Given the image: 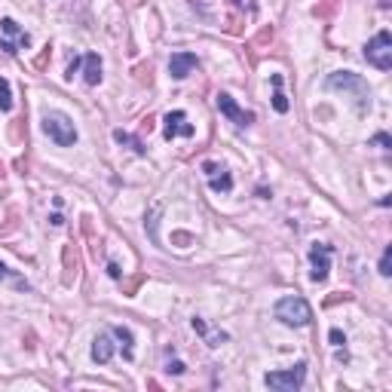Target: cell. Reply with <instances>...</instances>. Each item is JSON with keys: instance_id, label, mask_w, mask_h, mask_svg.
Listing matches in <instances>:
<instances>
[{"instance_id": "7a4b0ae2", "label": "cell", "mask_w": 392, "mask_h": 392, "mask_svg": "<svg viewBox=\"0 0 392 392\" xmlns=\"http://www.w3.org/2000/svg\"><path fill=\"white\" fill-rule=\"evenodd\" d=\"M276 319H279L282 325H288V328H304V325L312 322V310H310V304H306L304 297L288 295V297H282V301L276 304Z\"/></svg>"}, {"instance_id": "52a82bcc", "label": "cell", "mask_w": 392, "mask_h": 392, "mask_svg": "<svg viewBox=\"0 0 392 392\" xmlns=\"http://www.w3.org/2000/svg\"><path fill=\"white\" fill-rule=\"evenodd\" d=\"M331 258H334V245L328 242H312L310 245V279L312 282H325L331 273Z\"/></svg>"}, {"instance_id": "30bf717a", "label": "cell", "mask_w": 392, "mask_h": 392, "mask_svg": "<svg viewBox=\"0 0 392 392\" xmlns=\"http://www.w3.org/2000/svg\"><path fill=\"white\" fill-rule=\"evenodd\" d=\"M162 135H166V141L178 138V135L190 138V135H194V126L187 123V113H184V111H169V113H166V129H162Z\"/></svg>"}, {"instance_id": "3957f363", "label": "cell", "mask_w": 392, "mask_h": 392, "mask_svg": "<svg viewBox=\"0 0 392 392\" xmlns=\"http://www.w3.org/2000/svg\"><path fill=\"white\" fill-rule=\"evenodd\" d=\"M44 132H46L59 147H74V144H77V129H74V123H71L65 113H59V111H53V113H46V117H44Z\"/></svg>"}, {"instance_id": "ba28073f", "label": "cell", "mask_w": 392, "mask_h": 392, "mask_svg": "<svg viewBox=\"0 0 392 392\" xmlns=\"http://www.w3.org/2000/svg\"><path fill=\"white\" fill-rule=\"evenodd\" d=\"M215 104H218V111L224 113V117L230 120L233 126H236V129H245V126L254 123V113L252 111H242L239 104H236V98L227 95V92H221V95L215 98Z\"/></svg>"}, {"instance_id": "8fae6325", "label": "cell", "mask_w": 392, "mask_h": 392, "mask_svg": "<svg viewBox=\"0 0 392 392\" xmlns=\"http://www.w3.org/2000/svg\"><path fill=\"white\" fill-rule=\"evenodd\" d=\"M196 68H199V59L194 53H172V59H169V74H172L175 80L190 77Z\"/></svg>"}, {"instance_id": "603a6c76", "label": "cell", "mask_w": 392, "mask_h": 392, "mask_svg": "<svg viewBox=\"0 0 392 392\" xmlns=\"http://www.w3.org/2000/svg\"><path fill=\"white\" fill-rule=\"evenodd\" d=\"M233 3H236V6H248V12H254V10H258V6H254L252 0H233Z\"/></svg>"}, {"instance_id": "8992f818", "label": "cell", "mask_w": 392, "mask_h": 392, "mask_svg": "<svg viewBox=\"0 0 392 392\" xmlns=\"http://www.w3.org/2000/svg\"><path fill=\"white\" fill-rule=\"evenodd\" d=\"M365 59H368V65H374L377 71H389L392 68V37H389V31H380L374 40H368Z\"/></svg>"}, {"instance_id": "d6986e66", "label": "cell", "mask_w": 392, "mask_h": 392, "mask_svg": "<svg viewBox=\"0 0 392 392\" xmlns=\"http://www.w3.org/2000/svg\"><path fill=\"white\" fill-rule=\"evenodd\" d=\"M328 340H331L334 349H344L346 346V334L340 331V328H331V331H328Z\"/></svg>"}, {"instance_id": "7c38bea8", "label": "cell", "mask_w": 392, "mask_h": 392, "mask_svg": "<svg viewBox=\"0 0 392 392\" xmlns=\"http://www.w3.org/2000/svg\"><path fill=\"white\" fill-rule=\"evenodd\" d=\"M83 80H86V86H98L102 83V59H98V53L83 55Z\"/></svg>"}, {"instance_id": "5b68a950", "label": "cell", "mask_w": 392, "mask_h": 392, "mask_svg": "<svg viewBox=\"0 0 392 392\" xmlns=\"http://www.w3.org/2000/svg\"><path fill=\"white\" fill-rule=\"evenodd\" d=\"M28 46H31V37H28V31L19 28L16 19H0V49L6 55H16L19 49Z\"/></svg>"}, {"instance_id": "9c48e42d", "label": "cell", "mask_w": 392, "mask_h": 392, "mask_svg": "<svg viewBox=\"0 0 392 392\" xmlns=\"http://www.w3.org/2000/svg\"><path fill=\"white\" fill-rule=\"evenodd\" d=\"M203 172H205V178H209L212 194H230V190H233V175L227 172L224 166H218V162L205 160V162H203Z\"/></svg>"}, {"instance_id": "4fadbf2b", "label": "cell", "mask_w": 392, "mask_h": 392, "mask_svg": "<svg viewBox=\"0 0 392 392\" xmlns=\"http://www.w3.org/2000/svg\"><path fill=\"white\" fill-rule=\"evenodd\" d=\"M92 359L98 362V365H108V362L113 359V344H111V331L98 334L95 344H92Z\"/></svg>"}, {"instance_id": "5bb4252c", "label": "cell", "mask_w": 392, "mask_h": 392, "mask_svg": "<svg viewBox=\"0 0 392 392\" xmlns=\"http://www.w3.org/2000/svg\"><path fill=\"white\" fill-rule=\"evenodd\" d=\"M111 334L120 340V349H123V355H126V359H132V355H135V337H132V331H129V328H123V325H113V328H111Z\"/></svg>"}, {"instance_id": "277c9868", "label": "cell", "mask_w": 392, "mask_h": 392, "mask_svg": "<svg viewBox=\"0 0 392 392\" xmlns=\"http://www.w3.org/2000/svg\"><path fill=\"white\" fill-rule=\"evenodd\" d=\"M304 380H306V362H297L288 371H270V374H263V383L276 392H295L304 386Z\"/></svg>"}, {"instance_id": "ac0fdd59", "label": "cell", "mask_w": 392, "mask_h": 392, "mask_svg": "<svg viewBox=\"0 0 392 392\" xmlns=\"http://www.w3.org/2000/svg\"><path fill=\"white\" fill-rule=\"evenodd\" d=\"M0 111H12V89L3 77H0Z\"/></svg>"}, {"instance_id": "9a60e30c", "label": "cell", "mask_w": 392, "mask_h": 392, "mask_svg": "<svg viewBox=\"0 0 392 392\" xmlns=\"http://www.w3.org/2000/svg\"><path fill=\"white\" fill-rule=\"evenodd\" d=\"M270 80H273V86H276V92H273V108H276V113H288V98H285V92H282V74H273Z\"/></svg>"}, {"instance_id": "6da1fadb", "label": "cell", "mask_w": 392, "mask_h": 392, "mask_svg": "<svg viewBox=\"0 0 392 392\" xmlns=\"http://www.w3.org/2000/svg\"><path fill=\"white\" fill-rule=\"evenodd\" d=\"M325 86L334 89V92H346V95H353L355 111L359 113L371 111V86L365 83V77L362 74H353V71H334V74H328Z\"/></svg>"}, {"instance_id": "2e32d148", "label": "cell", "mask_w": 392, "mask_h": 392, "mask_svg": "<svg viewBox=\"0 0 392 392\" xmlns=\"http://www.w3.org/2000/svg\"><path fill=\"white\" fill-rule=\"evenodd\" d=\"M194 331L203 334V337H205V344H209V346H218L221 340H227V334H212V331H209V325H205L203 319H194Z\"/></svg>"}, {"instance_id": "ffe728a7", "label": "cell", "mask_w": 392, "mask_h": 392, "mask_svg": "<svg viewBox=\"0 0 392 392\" xmlns=\"http://www.w3.org/2000/svg\"><path fill=\"white\" fill-rule=\"evenodd\" d=\"M392 273V248H383V258H380V276Z\"/></svg>"}, {"instance_id": "e0dca14e", "label": "cell", "mask_w": 392, "mask_h": 392, "mask_svg": "<svg viewBox=\"0 0 392 392\" xmlns=\"http://www.w3.org/2000/svg\"><path fill=\"white\" fill-rule=\"evenodd\" d=\"M113 138H117V141H120V144H129V147H132V151H135V153H144V144H141V141H138V138H135V135H129V132H123V129H117V132H113Z\"/></svg>"}, {"instance_id": "7402d4cb", "label": "cell", "mask_w": 392, "mask_h": 392, "mask_svg": "<svg viewBox=\"0 0 392 392\" xmlns=\"http://www.w3.org/2000/svg\"><path fill=\"white\" fill-rule=\"evenodd\" d=\"M166 371H169V374H184V371H187V368H184V362H178V359H172V362H169V365H166Z\"/></svg>"}, {"instance_id": "44dd1931", "label": "cell", "mask_w": 392, "mask_h": 392, "mask_svg": "<svg viewBox=\"0 0 392 392\" xmlns=\"http://www.w3.org/2000/svg\"><path fill=\"white\" fill-rule=\"evenodd\" d=\"M371 141H374L377 147H383V151H389V147H392V141H389V135H386V132H377Z\"/></svg>"}, {"instance_id": "cb8c5ba5", "label": "cell", "mask_w": 392, "mask_h": 392, "mask_svg": "<svg viewBox=\"0 0 392 392\" xmlns=\"http://www.w3.org/2000/svg\"><path fill=\"white\" fill-rule=\"evenodd\" d=\"M0 279H12V273H10V267H6V263H0Z\"/></svg>"}, {"instance_id": "d4e9b609", "label": "cell", "mask_w": 392, "mask_h": 392, "mask_svg": "<svg viewBox=\"0 0 392 392\" xmlns=\"http://www.w3.org/2000/svg\"><path fill=\"white\" fill-rule=\"evenodd\" d=\"M108 273L113 276V279H120V267H117V263H113V261L108 263Z\"/></svg>"}]
</instances>
